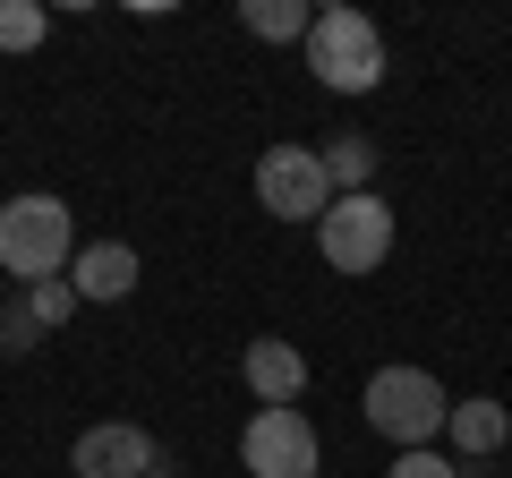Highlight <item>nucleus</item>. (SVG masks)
<instances>
[{"mask_svg":"<svg viewBox=\"0 0 512 478\" xmlns=\"http://www.w3.org/2000/svg\"><path fill=\"white\" fill-rule=\"evenodd\" d=\"M77 257V222L60 197H43V188H26V197L0 205V274L18 282H60Z\"/></svg>","mask_w":512,"mask_h":478,"instance_id":"nucleus-1","label":"nucleus"},{"mask_svg":"<svg viewBox=\"0 0 512 478\" xmlns=\"http://www.w3.org/2000/svg\"><path fill=\"white\" fill-rule=\"evenodd\" d=\"M308 77L325 94H367L384 86V35L367 9H316L308 26Z\"/></svg>","mask_w":512,"mask_h":478,"instance_id":"nucleus-2","label":"nucleus"},{"mask_svg":"<svg viewBox=\"0 0 512 478\" xmlns=\"http://www.w3.org/2000/svg\"><path fill=\"white\" fill-rule=\"evenodd\" d=\"M359 410H367V427L393 436L402 453H427V436L453 419V402H444V385L427 368H376V376H367V393H359Z\"/></svg>","mask_w":512,"mask_h":478,"instance_id":"nucleus-3","label":"nucleus"},{"mask_svg":"<svg viewBox=\"0 0 512 478\" xmlns=\"http://www.w3.org/2000/svg\"><path fill=\"white\" fill-rule=\"evenodd\" d=\"M316 248H325L333 274H376L393 257V205L367 188V197H333L325 222H316Z\"/></svg>","mask_w":512,"mask_h":478,"instance_id":"nucleus-4","label":"nucleus"},{"mask_svg":"<svg viewBox=\"0 0 512 478\" xmlns=\"http://www.w3.org/2000/svg\"><path fill=\"white\" fill-rule=\"evenodd\" d=\"M256 205H265L274 222H325V205H333L325 154H308V146H265V154H256Z\"/></svg>","mask_w":512,"mask_h":478,"instance_id":"nucleus-5","label":"nucleus"},{"mask_svg":"<svg viewBox=\"0 0 512 478\" xmlns=\"http://www.w3.org/2000/svg\"><path fill=\"white\" fill-rule=\"evenodd\" d=\"M239 461H248V478H316V427L308 410H256L248 436H239Z\"/></svg>","mask_w":512,"mask_h":478,"instance_id":"nucleus-6","label":"nucleus"},{"mask_svg":"<svg viewBox=\"0 0 512 478\" xmlns=\"http://www.w3.org/2000/svg\"><path fill=\"white\" fill-rule=\"evenodd\" d=\"M154 453H163V444L146 436V427H128V419H103V427H86V436H77V478H146L154 470Z\"/></svg>","mask_w":512,"mask_h":478,"instance_id":"nucleus-7","label":"nucleus"},{"mask_svg":"<svg viewBox=\"0 0 512 478\" xmlns=\"http://www.w3.org/2000/svg\"><path fill=\"white\" fill-rule=\"evenodd\" d=\"M239 376H248V393H256L265 410H291L299 393H308V359H299L291 342H274V333L239 350Z\"/></svg>","mask_w":512,"mask_h":478,"instance_id":"nucleus-8","label":"nucleus"},{"mask_svg":"<svg viewBox=\"0 0 512 478\" xmlns=\"http://www.w3.org/2000/svg\"><path fill=\"white\" fill-rule=\"evenodd\" d=\"M69 291L77 299H128L137 291V248L128 239H86L69 257Z\"/></svg>","mask_w":512,"mask_h":478,"instance_id":"nucleus-9","label":"nucleus"},{"mask_svg":"<svg viewBox=\"0 0 512 478\" xmlns=\"http://www.w3.org/2000/svg\"><path fill=\"white\" fill-rule=\"evenodd\" d=\"M453 444H461V461H487V453H504V436H512V410L504 402H487V393H470V402H453Z\"/></svg>","mask_w":512,"mask_h":478,"instance_id":"nucleus-10","label":"nucleus"},{"mask_svg":"<svg viewBox=\"0 0 512 478\" xmlns=\"http://www.w3.org/2000/svg\"><path fill=\"white\" fill-rule=\"evenodd\" d=\"M239 26H248L256 43H308L316 9L308 0H239Z\"/></svg>","mask_w":512,"mask_h":478,"instance_id":"nucleus-11","label":"nucleus"},{"mask_svg":"<svg viewBox=\"0 0 512 478\" xmlns=\"http://www.w3.org/2000/svg\"><path fill=\"white\" fill-rule=\"evenodd\" d=\"M325 180H333V197H367V180H376V146H367V137H333V146H325Z\"/></svg>","mask_w":512,"mask_h":478,"instance_id":"nucleus-12","label":"nucleus"},{"mask_svg":"<svg viewBox=\"0 0 512 478\" xmlns=\"http://www.w3.org/2000/svg\"><path fill=\"white\" fill-rule=\"evenodd\" d=\"M43 43V9L35 0H0V52H35Z\"/></svg>","mask_w":512,"mask_h":478,"instance_id":"nucleus-13","label":"nucleus"},{"mask_svg":"<svg viewBox=\"0 0 512 478\" xmlns=\"http://www.w3.org/2000/svg\"><path fill=\"white\" fill-rule=\"evenodd\" d=\"M43 342V325H35V308H26V291L0 308V359H26V350Z\"/></svg>","mask_w":512,"mask_h":478,"instance_id":"nucleus-14","label":"nucleus"},{"mask_svg":"<svg viewBox=\"0 0 512 478\" xmlns=\"http://www.w3.org/2000/svg\"><path fill=\"white\" fill-rule=\"evenodd\" d=\"M26 308H35L43 333H60V325L77 316V291H69V282H26Z\"/></svg>","mask_w":512,"mask_h":478,"instance_id":"nucleus-15","label":"nucleus"},{"mask_svg":"<svg viewBox=\"0 0 512 478\" xmlns=\"http://www.w3.org/2000/svg\"><path fill=\"white\" fill-rule=\"evenodd\" d=\"M384 478H461V461H444V453H402Z\"/></svg>","mask_w":512,"mask_h":478,"instance_id":"nucleus-16","label":"nucleus"}]
</instances>
